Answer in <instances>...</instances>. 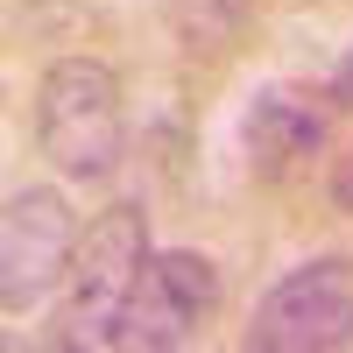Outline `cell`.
<instances>
[{"mask_svg": "<svg viewBox=\"0 0 353 353\" xmlns=\"http://www.w3.org/2000/svg\"><path fill=\"white\" fill-rule=\"evenodd\" d=\"M325 99H332V106H353V50L339 57V71H332V85H325Z\"/></svg>", "mask_w": 353, "mask_h": 353, "instance_id": "cell-8", "label": "cell"}, {"mask_svg": "<svg viewBox=\"0 0 353 353\" xmlns=\"http://www.w3.org/2000/svg\"><path fill=\"white\" fill-rule=\"evenodd\" d=\"M325 191H332V205H339V212H353V149H346V156H332Z\"/></svg>", "mask_w": 353, "mask_h": 353, "instance_id": "cell-7", "label": "cell"}, {"mask_svg": "<svg viewBox=\"0 0 353 353\" xmlns=\"http://www.w3.org/2000/svg\"><path fill=\"white\" fill-rule=\"evenodd\" d=\"M248 346L261 353H339L353 346V261L325 254L290 269L248 318Z\"/></svg>", "mask_w": 353, "mask_h": 353, "instance_id": "cell-5", "label": "cell"}, {"mask_svg": "<svg viewBox=\"0 0 353 353\" xmlns=\"http://www.w3.org/2000/svg\"><path fill=\"white\" fill-rule=\"evenodd\" d=\"M325 106H311L297 92H261L254 113H248V170L261 184H283V176H297L318 149H325Z\"/></svg>", "mask_w": 353, "mask_h": 353, "instance_id": "cell-6", "label": "cell"}, {"mask_svg": "<svg viewBox=\"0 0 353 353\" xmlns=\"http://www.w3.org/2000/svg\"><path fill=\"white\" fill-rule=\"evenodd\" d=\"M149 212L141 205H113L85 226L78 241V261H71V304L57 311V339L64 346H113L121 339V318H128V297L141 269H149Z\"/></svg>", "mask_w": 353, "mask_h": 353, "instance_id": "cell-2", "label": "cell"}, {"mask_svg": "<svg viewBox=\"0 0 353 353\" xmlns=\"http://www.w3.org/2000/svg\"><path fill=\"white\" fill-rule=\"evenodd\" d=\"M85 226L71 212V198L57 184H21L8 191V219H0V304L8 318L36 311L57 283L71 276Z\"/></svg>", "mask_w": 353, "mask_h": 353, "instance_id": "cell-3", "label": "cell"}, {"mask_svg": "<svg viewBox=\"0 0 353 353\" xmlns=\"http://www.w3.org/2000/svg\"><path fill=\"white\" fill-rule=\"evenodd\" d=\"M219 261L198 254V248H156L149 269H141L128 318H121V339L128 353H170V346H191L205 325L219 318Z\"/></svg>", "mask_w": 353, "mask_h": 353, "instance_id": "cell-4", "label": "cell"}, {"mask_svg": "<svg viewBox=\"0 0 353 353\" xmlns=\"http://www.w3.org/2000/svg\"><path fill=\"white\" fill-rule=\"evenodd\" d=\"M36 141L71 184H106L128 156L121 78L99 57H57L36 78Z\"/></svg>", "mask_w": 353, "mask_h": 353, "instance_id": "cell-1", "label": "cell"}]
</instances>
